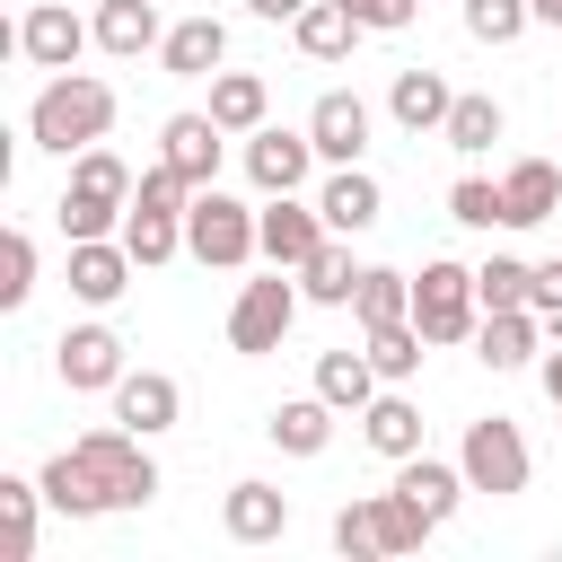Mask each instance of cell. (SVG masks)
I'll return each instance as SVG.
<instances>
[{"label":"cell","mask_w":562,"mask_h":562,"mask_svg":"<svg viewBox=\"0 0 562 562\" xmlns=\"http://www.w3.org/2000/svg\"><path fill=\"white\" fill-rule=\"evenodd\" d=\"M351 316H360V334H369V325H395V316H413V272H395V263H369V272H360V290H351Z\"/></svg>","instance_id":"32"},{"label":"cell","mask_w":562,"mask_h":562,"mask_svg":"<svg viewBox=\"0 0 562 562\" xmlns=\"http://www.w3.org/2000/svg\"><path fill=\"white\" fill-rule=\"evenodd\" d=\"M307 140H316L325 167H360V158H369V105H360L351 88H325V97L307 105Z\"/></svg>","instance_id":"11"},{"label":"cell","mask_w":562,"mask_h":562,"mask_svg":"<svg viewBox=\"0 0 562 562\" xmlns=\"http://www.w3.org/2000/svg\"><path fill=\"white\" fill-rule=\"evenodd\" d=\"M448 105H457V88H448L439 70H422V61H413V70H395V88H386V114H395L413 140H422V132H439V123H448Z\"/></svg>","instance_id":"25"},{"label":"cell","mask_w":562,"mask_h":562,"mask_svg":"<svg viewBox=\"0 0 562 562\" xmlns=\"http://www.w3.org/2000/svg\"><path fill=\"white\" fill-rule=\"evenodd\" d=\"M527 290H536V263L527 255H483L474 263V299L483 307H527Z\"/></svg>","instance_id":"36"},{"label":"cell","mask_w":562,"mask_h":562,"mask_svg":"<svg viewBox=\"0 0 562 562\" xmlns=\"http://www.w3.org/2000/svg\"><path fill=\"white\" fill-rule=\"evenodd\" d=\"M527 26H536L527 0H465V35H474V44H518Z\"/></svg>","instance_id":"39"},{"label":"cell","mask_w":562,"mask_h":562,"mask_svg":"<svg viewBox=\"0 0 562 562\" xmlns=\"http://www.w3.org/2000/svg\"><path fill=\"white\" fill-rule=\"evenodd\" d=\"M448 220H457V228H509V202H501V184L457 176V184H448Z\"/></svg>","instance_id":"38"},{"label":"cell","mask_w":562,"mask_h":562,"mask_svg":"<svg viewBox=\"0 0 562 562\" xmlns=\"http://www.w3.org/2000/svg\"><path fill=\"white\" fill-rule=\"evenodd\" d=\"M193 193H202V184H193L184 167L149 158V167H140V184H132V211H167V220H184V211H193Z\"/></svg>","instance_id":"35"},{"label":"cell","mask_w":562,"mask_h":562,"mask_svg":"<svg viewBox=\"0 0 562 562\" xmlns=\"http://www.w3.org/2000/svg\"><path fill=\"white\" fill-rule=\"evenodd\" d=\"M501 132H509V114H501V97H483V88H474V97H457V105H448V123H439V140H448L457 158H483Z\"/></svg>","instance_id":"31"},{"label":"cell","mask_w":562,"mask_h":562,"mask_svg":"<svg viewBox=\"0 0 562 562\" xmlns=\"http://www.w3.org/2000/svg\"><path fill=\"white\" fill-rule=\"evenodd\" d=\"M360 272H369V263H351V237H325V246L299 263V290H307V307H351Z\"/></svg>","instance_id":"29"},{"label":"cell","mask_w":562,"mask_h":562,"mask_svg":"<svg viewBox=\"0 0 562 562\" xmlns=\"http://www.w3.org/2000/svg\"><path fill=\"white\" fill-rule=\"evenodd\" d=\"M88 44H97V26H88L79 9H61V0H35V9L18 18V53H26L35 70H79Z\"/></svg>","instance_id":"9"},{"label":"cell","mask_w":562,"mask_h":562,"mask_svg":"<svg viewBox=\"0 0 562 562\" xmlns=\"http://www.w3.org/2000/svg\"><path fill=\"white\" fill-rule=\"evenodd\" d=\"M220 527H228V544H272V536H290V492H272V483H228V501H220Z\"/></svg>","instance_id":"18"},{"label":"cell","mask_w":562,"mask_h":562,"mask_svg":"<svg viewBox=\"0 0 562 562\" xmlns=\"http://www.w3.org/2000/svg\"><path fill=\"white\" fill-rule=\"evenodd\" d=\"M527 307H536L544 325H562V255H544V263H536V290H527Z\"/></svg>","instance_id":"43"},{"label":"cell","mask_w":562,"mask_h":562,"mask_svg":"<svg viewBox=\"0 0 562 562\" xmlns=\"http://www.w3.org/2000/svg\"><path fill=\"white\" fill-rule=\"evenodd\" d=\"M378 386H386V378H378V360H369V351H316V395H325L334 413H351V422H360Z\"/></svg>","instance_id":"27"},{"label":"cell","mask_w":562,"mask_h":562,"mask_svg":"<svg viewBox=\"0 0 562 562\" xmlns=\"http://www.w3.org/2000/svg\"><path fill=\"white\" fill-rule=\"evenodd\" d=\"M457 465H465V483H474V492H492V501L527 492V474H536V457H527V430H518L509 413H483V422H465V439H457Z\"/></svg>","instance_id":"7"},{"label":"cell","mask_w":562,"mask_h":562,"mask_svg":"<svg viewBox=\"0 0 562 562\" xmlns=\"http://www.w3.org/2000/svg\"><path fill=\"white\" fill-rule=\"evenodd\" d=\"M123 246H132L140 272H158V263L184 255V220H167V211H123Z\"/></svg>","instance_id":"34"},{"label":"cell","mask_w":562,"mask_h":562,"mask_svg":"<svg viewBox=\"0 0 562 562\" xmlns=\"http://www.w3.org/2000/svg\"><path fill=\"white\" fill-rule=\"evenodd\" d=\"M184 255H193V263H211V272L255 263V255H263V211H246L237 193L202 184V193H193V211H184Z\"/></svg>","instance_id":"4"},{"label":"cell","mask_w":562,"mask_h":562,"mask_svg":"<svg viewBox=\"0 0 562 562\" xmlns=\"http://www.w3.org/2000/svg\"><path fill=\"white\" fill-rule=\"evenodd\" d=\"M360 439H369L378 457H395V465H404V457H422V404H413L404 386H378V395H369V413H360Z\"/></svg>","instance_id":"24"},{"label":"cell","mask_w":562,"mask_h":562,"mask_svg":"<svg viewBox=\"0 0 562 562\" xmlns=\"http://www.w3.org/2000/svg\"><path fill=\"white\" fill-rule=\"evenodd\" d=\"M299 307H307L299 272H290V263H272L263 281H246V290H237V307H228V351H246V360L281 351V342H290V325H299Z\"/></svg>","instance_id":"6"},{"label":"cell","mask_w":562,"mask_h":562,"mask_svg":"<svg viewBox=\"0 0 562 562\" xmlns=\"http://www.w3.org/2000/svg\"><path fill=\"white\" fill-rule=\"evenodd\" d=\"M334 553H351V562H378V536H369V501H342V509H334Z\"/></svg>","instance_id":"41"},{"label":"cell","mask_w":562,"mask_h":562,"mask_svg":"<svg viewBox=\"0 0 562 562\" xmlns=\"http://www.w3.org/2000/svg\"><path fill=\"white\" fill-rule=\"evenodd\" d=\"M369 360H378V378L386 386H404V378H422V351H430V334L413 325V316H395V325H369V342H360Z\"/></svg>","instance_id":"33"},{"label":"cell","mask_w":562,"mask_h":562,"mask_svg":"<svg viewBox=\"0 0 562 562\" xmlns=\"http://www.w3.org/2000/svg\"><path fill=\"white\" fill-rule=\"evenodd\" d=\"M290 35H299L307 61H351V44H360L369 26L351 18V0H307V9L290 18Z\"/></svg>","instance_id":"26"},{"label":"cell","mask_w":562,"mask_h":562,"mask_svg":"<svg viewBox=\"0 0 562 562\" xmlns=\"http://www.w3.org/2000/svg\"><path fill=\"white\" fill-rule=\"evenodd\" d=\"M158 9L167 0H97V53H114V61H140V53H158L167 44V26H158Z\"/></svg>","instance_id":"19"},{"label":"cell","mask_w":562,"mask_h":562,"mask_svg":"<svg viewBox=\"0 0 562 562\" xmlns=\"http://www.w3.org/2000/svg\"><path fill=\"white\" fill-rule=\"evenodd\" d=\"M123 334L105 325V316H88V325H61V342H53V378L70 386V395H114L123 386Z\"/></svg>","instance_id":"8"},{"label":"cell","mask_w":562,"mask_h":562,"mask_svg":"<svg viewBox=\"0 0 562 562\" xmlns=\"http://www.w3.org/2000/svg\"><path fill=\"white\" fill-rule=\"evenodd\" d=\"M553 413H562V395H553Z\"/></svg>","instance_id":"47"},{"label":"cell","mask_w":562,"mask_h":562,"mask_svg":"<svg viewBox=\"0 0 562 562\" xmlns=\"http://www.w3.org/2000/svg\"><path fill=\"white\" fill-rule=\"evenodd\" d=\"M70 457L88 465V483H97L105 509H149V501H158V465H149V439H140V430L97 422V430L70 439Z\"/></svg>","instance_id":"3"},{"label":"cell","mask_w":562,"mask_h":562,"mask_svg":"<svg viewBox=\"0 0 562 562\" xmlns=\"http://www.w3.org/2000/svg\"><path fill=\"white\" fill-rule=\"evenodd\" d=\"M220 61H228V26H220L211 9L176 18V26H167V44H158V70H167V79H211Z\"/></svg>","instance_id":"17"},{"label":"cell","mask_w":562,"mask_h":562,"mask_svg":"<svg viewBox=\"0 0 562 562\" xmlns=\"http://www.w3.org/2000/svg\"><path fill=\"white\" fill-rule=\"evenodd\" d=\"M536 369H544V395H562V351H544Z\"/></svg>","instance_id":"45"},{"label":"cell","mask_w":562,"mask_h":562,"mask_svg":"<svg viewBox=\"0 0 562 562\" xmlns=\"http://www.w3.org/2000/svg\"><path fill=\"white\" fill-rule=\"evenodd\" d=\"M26 299H35V237L9 228V246H0V307H26Z\"/></svg>","instance_id":"40"},{"label":"cell","mask_w":562,"mask_h":562,"mask_svg":"<svg viewBox=\"0 0 562 562\" xmlns=\"http://www.w3.org/2000/svg\"><path fill=\"white\" fill-rule=\"evenodd\" d=\"M44 501H53L44 474H0V553H9V562L35 553V509H44Z\"/></svg>","instance_id":"30"},{"label":"cell","mask_w":562,"mask_h":562,"mask_svg":"<svg viewBox=\"0 0 562 562\" xmlns=\"http://www.w3.org/2000/svg\"><path fill=\"white\" fill-rule=\"evenodd\" d=\"M220 140H228V132L211 123V105H202V114H167V123H158V158H167V167H184L193 184H220Z\"/></svg>","instance_id":"20"},{"label":"cell","mask_w":562,"mask_h":562,"mask_svg":"<svg viewBox=\"0 0 562 562\" xmlns=\"http://www.w3.org/2000/svg\"><path fill=\"white\" fill-rule=\"evenodd\" d=\"M351 18H360L369 35H404V26L422 18V0H351Z\"/></svg>","instance_id":"42"},{"label":"cell","mask_w":562,"mask_h":562,"mask_svg":"<svg viewBox=\"0 0 562 562\" xmlns=\"http://www.w3.org/2000/svg\"><path fill=\"white\" fill-rule=\"evenodd\" d=\"M307 167H316L307 123H299V132H281V123L246 132V184H255V193H299V184H307Z\"/></svg>","instance_id":"10"},{"label":"cell","mask_w":562,"mask_h":562,"mask_svg":"<svg viewBox=\"0 0 562 562\" xmlns=\"http://www.w3.org/2000/svg\"><path fill=\"white\" fill-rule=\"evenodd\" d=\"M263 114H272V88L255 79V70H211V123L220 132H263Z\"/></svg>","instance_id":"28"},{"label":"cell","mask_w":562,"mask_h":562,"mask_svg":"<svg viewBox=\"0 0 562 562\" xmlns=\"http://www.w3.org/2000/svg\"><path fill=\"white\" fill-rule=\"evenodd\" d=\"M255 211H263V263H290V272L334 237V228H325V211H316V202H299V193H263Z\"/></svg>","instance_id":"12"},{"label":"cell","mask_w":562,"mask_h":562,"mask_svg":"<svg viewBox=\"0 0 562 562\" xmlns=\"http://www.w3.org/2000/svg\"><path fill=\"white\" fill-rule=\"evenodd\" d=\"M501 202H509V228H544V220L562 211V167H553V158H509Z\"/></svg>","instance_id":"22"},{"label":"cell","mask_w":562,"mask_h":562,"mask_svg":"<svg viewBox=\"0 0 562 562\" xmlns=\"http://www.w3.org/2000/svg\"><path fill=\"white\" fill-rule=\"evenodd\" d=\"M536 342H544V316L536 307H483V325H474V360L483 369H527Z\"/></svg>","instance_id":"21"},{"label":"cell","mask_w":562,"mask_h":562,"mask_svg":"<svg viewBox=\"0 0 562 562\" xmlns=\"http://www.w3.org/2000/svg\"><path fill=\"white\" fill-rule=\"evenodd\" d=\"M132 167L97 140V149H79L70 158V184H61V202H53V220H61V237H123V211H132Z\"/></svg>","instance_id":"2"},{"label":"cell","mask_w":562,"mask_h":562,"mask_svg":"<svg viewBox=\"0 0 562 562\" xmlns=\"http://www.w3.org/2000/svg\"><path fill=\"white\" fill-rule=\"evenodd\" d=\"M536 9V26H562V0H527Z\"/></svg>","instance_id":"46"},{"label":"cell","mask_w":562,"mask_h":562,"mask_svg":"<svg viewBox=\"0 0 562 562\" xmlns=\"http://www.w3.org/2000/svg\"><path fill=\"white\" fill-rule=\"evenodd\" d=\"M105 132H114V88H105L97 70H53V79L35 88V105H26V140L53 149V158L97 149Z\"/></svg>","instance_id":"1"},{"label":"cell","mask_w":562,"mask_h":562,"mask_svg":"<svg viewBox=\"0 0 562 562\" xmlns=\"http://www.w3.org/2000/svg\"><path fill=\"white\" fill-rule=\"evenodd\" d=\"M395 492H404L430 527H448V518L465 509V492H474V483H465V465H457V457H430V448H422V457H404V465H395Z\"/></svg>","instance_id":"15"},{"label":"cell","mask_w":562,"mask_h":562,"mask_svg":"<svg viewBox=\"0 0 562 562\" xmlns=\"http://www.w3.org/2000/svg\"><path fill=\"white\" fill-rule=\"evenodd\" d=\"M316 211H325L334 237H369V228L386 220V184H378L369 167H334V176L316 184Z\"/></svg>","instance_id":"14"},{"label":"cell","mask_w":562,"mask_h":562,"mask_svg":"<svg viewBox=\"0 0 562 562\" xmlns=\"http://www.w3.org/2000/svg\"><path fill=\"white\" fill-rule=\"evenodd\" d=\"M334 422H342V413L307 386V395L272 404V422H263V430H272V448H281V457H325V448H334Z\"/></svg>","instance_id":"23"},{"label":"cell","mask_w":562,"mask_h":562,"mask_svg":"<svg viewBox=\"0 0 562 562\" xmlns=\"http://www.w3.org/2000/svg\"><path fill=\"white\" fill-rule=\"evenodd\" d=\"M246 9H255V18H272V26H281V18H299V9H307V0H246Z\"/></svg>","instance_id":"44"},{"label":"cell","mask_w":562,"mask_h":562,"mask_svg":"<svg viewBox=\"0 0 562 562\" xmlns=\"http://www.w3.org/2000/svg\"><path fill=\"white\" fill-rule=\"evenodd\" d=\"M413 325L430 334V351H448V342H474V325H483L474 263H457V255H430V263L413 272Z\"/></svg>","instance_id":"5"},{"label":"cell","mask_w":562,"mask_h":562,"mask_svg":"<svg viewBox=\"0 0 562 562\" xmlns=\"http://www.w3.org/2000/svg\"><path fill=\"white\" fill-rule=\"evenodd\" d=\"M176 413H184V386L167 369H123V386H114V422L123 430L158 439V430H176Z\"/></svg>","instance_id":"16"},{"label":"cell","mask_w":562,"mask_h":562,"mask_svg":"<svg viewBox=\"0 0 562 562\" xmlns=\"http://www.w3.org/2000/svg\"><path fill=\"white\" fill-rule=\"evenodd\" d=\"M44 492H53V509L61 518H105V501H97V483H88V465L61 448V457H44Z\"/></svg>","instance_id":"37"},{"label":"cell","mask_w":562,"mask_h":562,"mask_svg":"<svg viewBox=\"0 0 562 562\" xmlns=\"http://www.w3.org/2000/svg\"><path fill=\"white\" fill-rule=\"evenodd\" d=\"M132 246L123 237H70V299L79 307H114L123 290H132Z\"/></svg>","instance_id":"13"}]
</instances>
